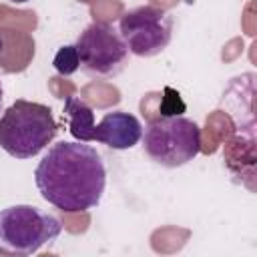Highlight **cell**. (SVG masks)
Returning <instances> with one entry per match:
<instances>
[{"label":"cell","instance_id":"obj_1","mask_svg":"<svg viewBox=\"0 0 257 257\" xmlns=\"http://www.w3.org/2000/svg\"><path fill=\"white\" fill-rule=\"evenodd\" d=\"M40 197L62 213L94 209L106 187L100 153L82 141H60L48 149L34 169Z\"/></svg>","mask_w":257,"mask_h":257},{"label":"cell","instance_id":"obj_2","mask_svg":"<svg viewBox=\"0 0 257 257\" xmlns=\"http://www.w3.org/2000/svg\"><path fill=\"white\" fill-rule=\"evenodd\" d=\"M58 126L46 104L18 98L0 116V149L14 159H32L56 137Z\"/></svg>","mask_w":257,"mask_h":257},{"label":"cell","instance_id":"obj_3","mask_svg":"<svg viewBox=\"0 0 257 257\" xmlns=\"http://www.w3.org/2000/svg\"><path fill=\"white\" fill-rule=\"evenodd\" d=\"M145 155L167 169L191 163L201 151V128L187 116H157L143 128Z\"/></svg>","mask_w":257,"mask_h":257},{"label":"cell","instance_id":"obj_4","mask_svg":"<svg viewBox=\"0 0 257 257\" xmlns=\"http://www.w3.org/2000/svg\"><path fill=\"white\" fill-rule=\"evenodd\" d=\"M62 223L34 205H12L0 211V255H32L52 243Z\"/></svg>","mask_w":257,"mask_h":257},{"label":"cell","instance_id":"obj_5","mask_svg":"<svg viewBox=\"0 0 257 257\" xmlns=\"http://www.w3.org/2000/svg\"><path fill=\"white\" fill-rule=\"evenodd\" d=\"M80 68L96 78H112L122 72L128 48L120 34L106 22L88 24L74 42Z\"/></svg>","mask_w":257,"mask_h":257},{"label":"cell","instance_id":"obj_6","mask_svg":"<svg viewBox=\"0 0 257 257\" xmlns=\"http://www.w3.org/2000/svg\"><path fill=\"white\" fill-rule=\"evenodd\" d=\"M118 34L131 54L151 58L161 54L173 38V18L157 6H137L120 16Z\"/></svg>","mask_w":257,"mask_h":257},{"label":"cell","instance_id":"obj_7","mask_svg":"<svg viewBox=\"0 0 257 257\" xmlns=\"http://www.w3.org/2000/svg\"><path fill=\"white\" fill-rule=\"evenodd\" d=\"M143 137V124L141 120L124 110H112L106 112L98 124H94V137L92 141L102 143L114 151H126L133 149Z\"/></svg>","mask_w":257,"mask_h":257},{"label":"cell","instance_id":"obj_8","mask_svg":"<svg viewBox=\"0 0 257 257\" xmlns=\"http://www.w3.org/2000/svg\"><path fill=\"white\" fill-rule=\"evenodd\" d=\"M64 112L68 116V131L76 141L92 143L94 137V110L76 96H68L64 100Z\"/></svg>","mask_w":257,"mask_h":257},{"label":"cell","instance_id":"obj_9","mask_svg":"<svg viewBox=\"0 0 257 257\" xmlns=\"http://www.w3.org/2000/svg\"><path fill=\"white\" fill-rule=\"evenodd\" d=\"M52 66H54V70H56L58 74H62V76H70V74H74V72L80 68L76 46H74V44H68V46L58 48V52L54 54Z\"/></svg>","mask_w":257,"mask_h":257},{"label":"cell","instance_id":"obj_10","mask_svg":"<svg viewBox=\"0 0 257 257\" xmlns=\"http://www.w3.org/2000/svg\"><path fill=\"white\" fill-rule=\"evenodd\" d=\"M163 94H165V98H163V104L159 106V112H161V116H175V114H181V112H185V102L181 100V96H179V92H175L173 88H165L163 90Z\"/></svg>","mask_w":257,"mask_h":257},{"label":"cell","instance_id":"obj_11","mask_svg":"<svg viewBox=\"0 0 257 257\" xmlns=\"http://www.w3.org/2000/svg\"><path fill=\"white\" fill-rule=\"evenodd\" d=\"M6 50H8V34L0 32V62H2L4 54H6Z\"/></svg>","mask_w":257,"mask_h":257},{"label":"cell","instance_id":"obj_12","mask_svg":"<svg viewBox=\"0 0 257 257\" xmlns=\"http://www.w3.org/2000/svg\"><path fill=\"white\" fill-rule=\"evenodd\" d=\"M2 98H4V92H2V82H0V110H2Z\"/></svg>","mask_w":257,"mask_h":257},{"label":"cell","instance_id":"obj_13","mask_svg":"<svg viewBox=\"0 0 257 257\" xmlns=\"http://www.w3.org/2000/svg\"><path fill=\"white\" fill-rule=\"evenodd\" d=\"M10 2H16V4H24V2H28V0H10Z\"/></svg>","mask_w":257,"mask_h":257}]
</instances>
